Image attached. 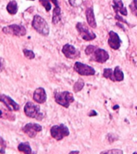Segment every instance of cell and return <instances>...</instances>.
<instances>
[{"label":"cell","mask_w":137,"mask_h":154,"mask_svg":"<svg viewBox=\"0 0 137 154\" xmlns=\"http://www.w3.org/2000/svg\"><path fill=\"white\" fill-rule=\"evenodd\" d=\"M54 98L58 104L64 108H68L69 105L74 101V97L73 93L68 91L65 92H56L54 94Z\"/></svg>","instance_id":"1"},{"label":"cell","mask_w":137,"mask_h":154,"mask_svg":"<svg viewBox=\"0 0 137 154\" xmlns=\"http://www.w3.org/2000/svg\"><path fill=\"white\" fill-rule=\"evenodd\" d=\"M32 27L37 31L39 34L47 36L49 34V27L48 23L45 21L44 18L40 15H35L32 20Z\"/></svg>","instance_id":"2"},{"label":"cell","mask_w":137,"mask_h":154,"mask_svg":"<svg viewBox=\"0 0 137 154\" xmlns=\"http://www.w3.org/2000/svg\"><path fill=\"white\" fill-rule=\"evenodd\" d=\"M24 113L27 117L41 120L44 118V114L40 112V108L38 104L32 102H27L24 106Z\"/></svg>","instance_id":"3"},{"label":"cell","mask_w":137,"mask_h":154,"mask_svg":"<svg viewBox=\"0 0 137 154\" xmlns=\"http://www.w3.org/2000/svg\"><path fill=\"white\" fill-rule=\"evenodd\" d=\"M50 133H51L52 137L56 140H61L64 137H68L69 135V130L68 127L65 125H54L50 129Z\"/></svg>","instance_id":"4"},{"label":"cell","mask_w":137,"mask_h":154,"mask_svg":"<svg viewBox=\"0 0 137 154\" xmlns=\"http://www.w3.org/2000/svg\"><path fill=\"white\" fill-rule=\"evenodd\" d=\"M3 33H5L9 35H13V36L21 37L24 36L27 33V30L22 25L18 24H11L8 25L7 27H4L3 28Z\"/></svg>","instance_id":"5"},{"label":"cell","mask_w":137,"mask_h":154,"mask_svg":"<svg viewBox=\"0 0 137 154\" xmlns=\"http://www.w3.org/2000/svg\"><path fill=\"white\" fill-rule=\"evenodd\" d=\"M76 29L78 32L79 35L85 41H91L96 38V35L90 31L87 25L84 23H78L76 24Z\"/></svg>","instance_id":"6"},{"label":"cell","mask_w":137,"mask_h":154,"mask_svg":"<svg viewBox=\"0 0 137 154\" xmlns=\"http://www.w3.org/2000/svg\"><path fill=\"white\" fill-rule=\"evenodd\" d=\"M74 71L79 75L84 76H94L95 74V70L91 66H89L87 64H82L81 62H76L74 66Z\"/></svg>","instance_id":"7"},{"label":"cell","mask_w":137,"mask_h":154,"mask_svg":"<svg viewBox=\"0 0 137 154\" xmlns=\"http://www.w3.org/2000/svg\"><path fill=\"white\" fill-rule=\"evenodd\" d=\"M91 56V60L93 61L98 62L99 64H104L105 62H107L109 59V54L108 52L104 49L98 48L96 47V49L94 51V52L90 56Z\"/></svg>","instance_id":"8"},{"label":"cell","mask_w":137,"mask_h":154,"mask_svg":"<svg viewBox=\"0 0 137 154\" xmlns=\"http://www.w3.org/2000/svg\"><path fill=\"white\" fill-rule=\"evenodd\" d=\"M22 131L25 134L27 135V137H29L30 138H34L38 132L42 131V126L39 124L28 123L23 127Z\"/></svg>","instance_id":"9"},{"label":"cell","mask_w":137,"mask_h":154,"mask_svg":"<svg viewBox=\"0 0 137 154\" xmlns=\"http://www.w3.org/2000/svg\"><path fill=\"white\" fill-rule=\"evenodd\" d=\"M62 53L66 58L72 59H77L81 56L80 51L78 49L75 48V47L68 44L64 45V47H62Z\"/></svg>","instance_id":"10"},{"label":"cell","mask_w":137,"mask_h":154,"mask_svg":"<svg viewBox=\"0 0 137 154\" xmlns=\"http://www.w3.org/2000/svg\"><path fill=\"white\" fill-rule=\"evenodd\" d=\"M0 102L4 104V105L8 108L9 111H19L20 110V105L15 100H12L10 96L7 95H0Z\"/></svg>","instance_id":"11"},{"label":"cell","mask_w":137,"mask_h":154,"mask_svg":"<svg viewBox=\"0 0 137 154\" xmlns=\"http://www.w3.org/2000/svg\"><path fill=\"white\" fill-rule=\"evenodd\" d=\"M122 41L120 39L119 35L116 32L110 31L109 32V39H108V44L110 47L114 50H118L121 46Z\"/></svg>","instance_id":"12"},{"label":"cell","mask_w":137,"mask_h":154,"mask_svg":"<svg viewBox=\"0 0 137 154\" xmlns=\"http://www.w3.org/2000/svg\"><path fill=\"white\" fill-rule=\"evenodd\" d=\"M33 100L38 104H44L47 100L46 92L43 88H38L33 93Z\"/></svg>","instance_id":"13"},{"label":"cell","mask_w":137,"mask_h":154,"mask_svg":"<svg viewBox=\"0 0 137 154\" xmlns=\"http://www.w3.org/2000/svg\"><path fill=\"white\" fill-rule=\"evenodd\" d=\"M113 8L115 10V13H119L122 15H127V9L124 8L123 3L122 0H114L113 1Z\"/></svg>","instance_id":"14"},{"label":"cell","mask_w":137,"mask_h":154,"mask_svg":"<svg viewBox=\"0 0 137 154\" xmlns=\"http://www.w3.org/2000/svg\"><path fill=\"white\" fill-rule=\"evenodd\" d=\"M86 17L89 26L92 28H96L97 27V23H96L95 17H94V13L93 8H88L86 11Z\"/></svg>","instance_id":"15"},{"label":"cell","mask_w":137,"mask_h":154,"mask_svg":"<svg viewBox=\"0 0 137 154\" xmlns=\"http://www.w3.org/2000/svg\"><path fill=\"white\" fill-rule=\"evenodd\" d=\"M61 8L60 7H55L53 11V18H52V22L53 24H56L61 21Z\"/></svg>","instance_id":"16"},{"label":"cell","mask_w":137,"mask_h":154,"mask_svg":"<svg viewBox=\"0 0 137 154\" xmlns=\"http://www.w3.org/2000/svg\"><path fill=\"white\" fill-rule=\"evenodd\" d=\"M7 11H8V12L9 13L10 15H15L18 11L17 2L15 1V0L11 1L10 3L8 4V6H7Z\"/></svg>","instance_id":"17"},{"label":"cell","mask_w":137,"mask_h":154,"mask_svg":"<svg viewBox=\"0 0 137 154\" xmlns=\"http://www.w3.org/2000/svg\"><path fill=\"white\" fill-rule=\"evenodd\" d=\"M18 150L26 154L32 153L31 146H30V144H28V143H27V142H26V143H20V144L18 145Z\"/></svg>","instance_id":"18"},{"label":"cell","mask_w":137,"mask_h":154,"mask_svg":"<svg viewBox=\"0 0 137 154\" xmlns=\"http://www.w3.org/2000/svg\"><path fill=\"white\" fill-rule=\"evenodd\" d=\"M114 76H115V81H118V82H120V81L123 80L124 79V75H123V72L120 69L119 67H116L115 68V71H114Z\"/></svg>","instance_id":"19"},{"label":"cell","mask_w":137,"mask_h":154,"mask_svg":"<svg viewBox=\"0 0 137 154\" xmlns=\"http://www.w3.org/2000/svg\"><path fill=\"white\" fill-rule=\"evenodd\" d=\"M103 77L110 80L111 81H115V76H114V71L112 69L110 68H105L103 70Z\"/></svg>","instance_id":"20"},{"label":"cell","mask_w":137,"mask_h":154,"mask_svg":"<svg viewBox=\"0 0 137 154\" xmlns=\"http://www.w3.org/2000/svg\"><path fill=\"white\" fill-rule=\"evenodd\" d=\"M84 86H85L84 81L80 79V80H78L77 81L76 83H74V92H80V91L84 88Z\"/></svg>","instance_id":"21"},{"label":"cell","mask_w":137,"mask_h":154,"mask_svg":"<svg viewBox=\"0 0 137 154\" xmlns=\"http://www.w3.org/2000/svg\"><path fill=\"white\" fill-rule=\"evenodd\" d=\"M24 56L28 59H33L35 58V53L31 50H27V49H24L23 50Z\"/></svg>","instance_id":"22"},{"label":"cell","mask_w":137,"mask_h":154,"mask_svg":"<svg viewBox=\"0 0 137 154\" xmlns=\"http://www.w3.org/2000/svg\"><path fill=\"white\" fill-rule=\"evenodd\" d=\"M40 3H41L43 7L45 8L46 11H49L51 10L52 6L50 2H49V0H40Z\"/></svg>","instance_id":"23"},{"label":"cell","mask_w":137,"mask_h":154,"mask_svg":"<svg viewBox=\"0 0 137 154\" xmlns=\"http://www.w3.org/2000/svg\"><path fill=\"white\" fill-rule=\"evenodd\" d=\"M96 47H97L94 46V45H89V46L86 48V51H86V54L90 56L93 53L94 51L95 50Z\"/></svg>","instance_id":"24"},{"label":"cell","mask_w":137,"mask_h":154,"mask_svg":"<svg viewBox=\"0 0 137 154\" xmlns=\"http://www.w3.org/2000/svg\"><path fill=\"white\" fill-rule=\"evenodd\" d=\"M101 153H115V154H123V152L119 149H111V150H107V151L101 152Z\"/></svg>","instance_id":"25"},{"label":"cell","mask_w":137,"mask_h":154,"mask_svg":"<svg viewBox=\"0 0 137 154\" xmlns=\"http://www.w3.org/2000/svg\"><path fill=\"white\" fill-rule=\"evenodd\" d=\"M0 145L2 146V149L0 150V152H5V149L7 147V144L6 141L3 139V137L0 136Z\"/></svg>","instance_id":"26"},{"label":"cell","mask_w":137,"mask_h":154,"mask_svg":"<svg viewBox=\"0 0 137 154\" xmlns=\"http://www.w3.org/2000/svg\"><path fill=\"white\" fill-rule=\"evenodd\" d=\"M4 66H5V62H4V59L0 57V72H2L4 69Z\"/></svg>","instance_id":"27"},{"label":"cell","mask_w":137,"mask_h":154,"mask_svg":"<svg viewBox=\"0 0 137 154\" xmlns=\"http://www.w3.org/2000/svg\"><path fill=\"white\" fill-rule=\"evenodd\" d=\"M115 19H116V20H119V21H121V22L124 23H127V21H126V20H123L122 18L120 17V16L119 15H116V16H115Z\"/></svg>","instance_id":"28"},{"label":"cell","mask_w":137,"mask_h":154,"mask_svg":"<svg viewBox=\"0 0 137 154\" xmlns=\"http://www.w3.org/2000/svg\"><path fill=\"white\" fill-rule=\"evenodd\" d=\"M89 116H97V113H96L95 111L92 110L91 111V113L89 114Z\"/></svg>","instance_id":"29"},{"label":"cell","mask_w":137,"mask_h":154,"mask_svg":"<svg viewBox=\"0 0 137 154\" xmlns=\"http://www.w3.org/2000/svg\"><path fill=\"white\" fill-rule=\"evenodd\" d=\"M51 1L53 2V3L55 7H59L58 1H57V0H51Z\"/></svg>","instance_id":"30"},{"label":"cell","mask_w":137,"mask_h":154,"mask_svg":"<svg viewBox=\"0 0 137 154\" xmlns=\"http://www.w3.org/2000/svg\"><path fill=\"white\" fill-rule=\"evenodd\" d=\"M70 154L72 153H79V151H71L70 152H69Z\"/></svg>","instance_id":"31"},{"label":"cell","mask_w":137,"mask_h":154,"mask_svg":"<svg viewBox=\"0 0 137 154\" xmlns=\"http://www.w3.org/2000/svg\"><path fill=\"white\" fill-rule=\"evenodd\" d=\"M3 111H1V110H0V118L3 117Z\"/></svg>","instance_id":"32"},{"label":"cell","mask_w":137,"mask_h":154,"mask_svg":"<svg viewBox=\"0 0 137 154\" xmlns=\"http://www.w3.org/2000/svg\"><path fill=\"white\" fill-rule=\"evenodd\" d=\"M116 108H119V105H115L113 107V109H114V110H116Z\"/></svg>","instance_id":"33"},{"label":"cell","mask_w":137,"mask_h":154,"mask_svg":"<svg viewBox=\"0 0 137 154\" xmlns=\"http://www.w3.org/2000/svg\"><path fill=\"white\" fill-rule=\"evenodd\" d=\"M135 109H136V111H137V106H136V107H135Z\"/></svg>","instance_id":"34"},{"label":"cell","mask_w":137,"mask_h":154,"mask_svg":"<svg viewBox=\"0 0 137 154\" xmlns=\"http://www.w3.org/2000/svg\"><path fill=\"white\" fill-rule=\"evenodd\" d=\"M30 1H34V0H30Z\"/></svg>","instance_id":"35"},{"label":"cell","mask_w":137,"mask_h":154,"mask_svg":"<svg viewBox=\"0 0 137 154\" xmlns=\"http://www.w3.org/2000/svg\"><path fill=\"white\" fill-rule=\"evenodd\" d=\"M136 1H137V0H136Z\"/></svg>","instance_id":"36"}]
</instances>
